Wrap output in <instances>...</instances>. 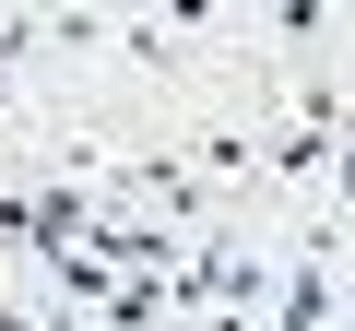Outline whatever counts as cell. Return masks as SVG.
Wrapping results in <instances>:
<instances>
[{"instance_id": "obj_1", "label": "cell", "mask_w": 355, "mask_h": 331, "mask_svg": "<svg viewBox=\"0 0 355 331\" xmlns=\"http://www.w3.org/2000/svg\"><path fill=\"white\" fill-rule=\"evenodd\" d=\"M331 307H343V284H331V249L308 237V249L284 260V284H272V319H284V331H331Z\"/></svg>"}, {"instance_id": "obj_2", "label": "cell", "mask_w": 355, "mask_h": 331, "mask_svg": "<svg viewBox=\"0 0 355 331\" xmlns=\"http://www.w3.org/2000/svg\"><path fill=\"white\" fill-rule=\"evenodd\" d=\"M48 284H60V307H95V319H107V296H119L130 272H119L107 249H48Z\"/></svg>"}, {"instance_id": "obj_3", "label": "cell", "mask_w": 355, "mask_h": 331, "mask_svg": "<svg viewBox=\"0 0 355 331\" xmlns=\"http://www.w3.org/2000/svg\"><path fill=\"white\" fill-rule=\"evenodd\" d=\"M95 213H107L95 190H60V178H48V190H36V260H48V249H83Z\"/></svg>"}, {"instance_id": "obj_4", "label": "cell", "mask_w": 355, "mask_h": 331, "mask_svg": "<svg viewBox=\"0 0 355 331\" xmlns=\"http://www.w3.org/2000/svg\"><path fill=\"white\" fill-rule=\"evenodd\" d=\"M166 319V296H154V272H130L119 296H107V331H154Z\"/></svg>"}, {"instance_id": "obj_5", "label": "cell", "mask_w": 355, "mask_h": 331, "mask_svg": "<svg viewBox=\"0 0 355 331\" xmlns=\"http://www.w3.org/2000/svg\"><path fill=\"white\" fill-rule=\"evenodd\" d=\"M0 237H12V249H36V190H0Z\"/></svg>"}, {"instance_id": "obj_6", "label": "cell", "mask_w": 355, "mask_h": 331, "mask_svg": "<svg viewBox=\"0 0 355 331\" xmlns=\"http://www.w3.org/2000/svg\"><path fill=\"white\" fill-rule=\"evenodd\" d=\"M0 331H83L71 307H24V319H0Z\"/></svg>"}, {"instance_id": "obj_7", "label": "cell", "mask_w": 355, "mask_h": 331, "mask_svg": "<svg viewBox=\"0 0 355 331\" xmlns=\"http://www.w3.org/2000/svg\"><path fill=\"white\" fill-rule=\"evenodd\" d=\"M343 225H355V213H343Z\"/></svg>"}]
</instances>
